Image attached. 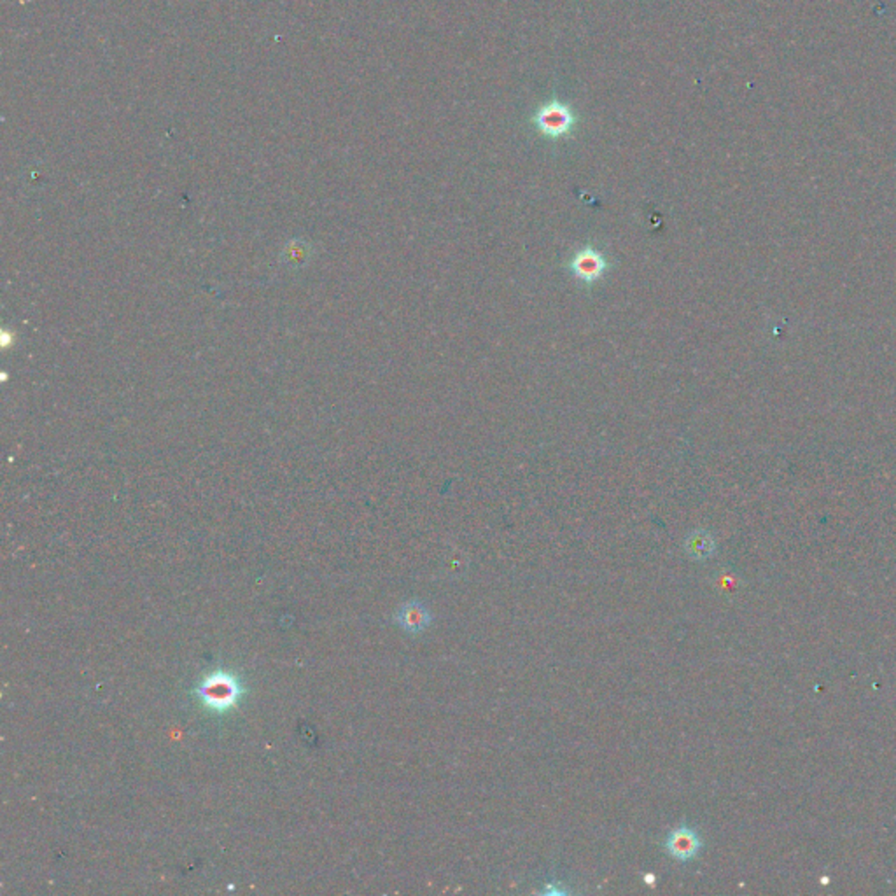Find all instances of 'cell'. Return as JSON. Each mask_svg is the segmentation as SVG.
Returning a JSON list of instances; mask_svg holds the SVG:
<instances>
[{
    "mask_svg": "<svg viewBox=\"0 0 896 896\" xmlns=\"http://www.w3.org/2000/svg\"><path fill=\"white\" fill-rule=\"evenodd\" d=\"M577 123H578V117L571 106L566 102H561L557 99L543 104L532 116V125L536 126V130L543 137L552 139V141H559V139L571 135Z\"/></svg>",
    "mask_w": 896,
    "mask_h": 896,
    "instance_id": "1",
    "label": "cell"
},
{
    "mask_svg": "<svg viewBox=\"0 0 896 896\" xmlns=\"http://www.w3.org/2000/svg\"><path fill=\"white\" fill-rule=\"evenodd\" d=\"M242 695V685L240 682L230 674V673H212L209 674L202 685L198 686V697L202 702L217 713L228 711L237 704V700Z\"/></svg>",
    "mask_w": 896,
    "mask_h": 896,
    "instance_id": "2",
    "label": "cell"
},
{
    "mask_svg": "<svg viewBox=\"0 0 896 896\" xmlns=\"http://www.w3.org/2000/svg\"><path fill=\"white\" fill-rule=\"evenodd\" d=\"M608 268H609V263H608L606 256L592 246H586L580 251H577V254L569 262V270L573 271V275L581 282H585L586 286H592L597 280H601L604 277V273L608 271Z\"/></svg>",
    "mask_w": 896,
    "mask_h": 896,
    "instance_id": "3",
    "label": "cell"
},
{
    "mask_svg": "<svg viewBox=\"0 0 896 896\" xmlns=\"http://www.w3.org/2000/svg\"><path fill=\"white\" fill-rule=\"evenodd\" d=\"M666 849L667 852L678 860V861H691L698 856L700 849H702V841L698 837V834L686 827V825H682L678 828H674L667 839H666Z\"/></svg>",
    "mask_w": 896,
    "mask_h": 896,
    "instance_id": "4",
    "label": "cell"
},
{
    "mask_svg": "<svg viewBox=\"0 0 896 896\" xmlns=\"http://www.w3.org/2000/svg\"><path fill=\"white\" fill-rule=\"evenodd\" d=\"M394 622L405 633L419 635L431 627L432 613L425 604H422L421 601H408L398 609V613L394 615Z\"/></svg>",
    "mask_w": 896,
    "mask_h": 896,
    "instance_id": "5",
    "label": "cell"
},
{
    "mask_svg": "<svg viewBox=\"0 0 896 896\" xmlns=\"http://www.w3.org/2000/svg\"><path fill=\"white\" fill-rule=\"evenodd\" d=\"M685 550L686 553L690 555V559L697 561V562H704L707 559H711L716 552V543L713 539V536L706 530H693L691 534H688L685 541Z\"/></svg>",
    "mask_w": 896,
    "mask_h": 896,
    "instance_id": "6",
    "label": "cell"
},
{
    "mask_svg": "<svg viewBox=\"0 0 896 896\" xmlns=\"http://www.w3.org/2000/svg\"><path fill=\"white\" fill-rule=\"evenodd\" d=\"M646 884H655V876L653 874L646 876Z\"/></svg>",
    "mask_w": 896,
    "mask_h": 896,
    "instance_id": "7",
    "label": "cell"
}]
</instances>
